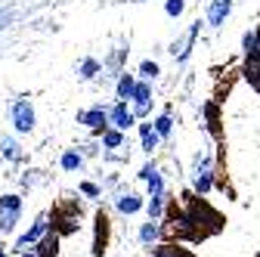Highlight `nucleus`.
Here are the masks:
<instances>
[{"instance_id": "obj_18", "label": "nucleus", "mask_w": 260, "mask_h": 257, "mask_svg": "<svg viewBox=\"0 0 260 257\" xmlns=\"http://www.w3.org/2000/svg\"><path fill=\"white\" fill-rule=\"evenodd\" d=\"M140 137H143V149H146V152L158 149L161 134H158V131H152V124H140Z\"/></svg>"}, {"instance_id": "obj_3", "label": "nucleus", "mask_w": 260, "mask_h": 257, "mask_svg": "<svg viewBox=\"0 0 260 257\" xmlns=\"http://www.w3.org/2000/svg\"><path fill=\"white\" fill-rule=\"evenodd\" d=\"M78 124L90 127L93 134H106L112 121H109V112H106L103 106H93V109H84V112H78Z\"/></svg>"}, {"instance_id": "obj_29", "label": "nucleus", "mask_w": 260, "mask_h": 257, "mask_svg": "<svg viewBox=\"0 0 260 257\" xmlns=\"http://www.w3.org/2000/svg\"><path fill=\"white\" fill-rule=\"evenodd\" d=\"M81 192L90 199H100V186H93V183H81Z\"/></svg>"}, {"instance_id": "obj_8", "label": "nucleus", "mask_w": 260, "mask_h": 257, "mask_svg": "<svg viewBox=\"0 0 260 257\" xmlns=\"http://www.w3.org/2000/svg\"><path fill=\"white\" fill-rule=\"evenodd\" d=\"M199 31H202V22H192L186 35H183L180 41H174V47H171V56H174L177 62H186V56H189V50H192L195 38H199Z\"/></svg>"}, {"instance_id": "obj_22", "label": "nucleus", "mask_w": 260, "mask_h": 257, "mask_svg": "<svg viewBox=\"0 0 260 257\" xmlns=\"http://www.w3.org/2000/svg\"><path fill=\"white\" fill-rule=\"evenodd\" d=\"M149 220H161V214H165V196H149Z\"/></svg>"}, {"instance_id": "obj_16", "label": "nucleus", "mask_w": 260, "mask_h": 257, "mask_svg": "<svg viewBox=\"0 0 260 257\" xmlns=\"http://www.w3.org/2000/svg\"><path fill=\"white\" fill-rule=\"evenodd\" d=\"M134 93H137V78L134 75H121L118 78V100H134Z\"/></svg>"}, {"instance_id": "obj_17", "label": "nucleus", "mask_w": 260, "mask_h": 257, "mask_svg": "<svg viewBox=\"0 0 260 257\" xmlns=\"http://www.w3.org/2000/svg\"><path fill=\"white\" fill-rule=\"evenodd\" d=\"M152 257H195V254L180 245H158V248H152Z\"/></svg>"}, {"instance_id": "obj_1", "label": "nucleus", "mask_w": 260, "mask_h": 257, "mask_svg": "<svg viewBox=\"0 0 260 257\" xmlns=\"http://www.w3.org/2000/svg\"><path fill=\"white\" fill-rule=\"evenodd\" d=\"M189 202H186V211H189V217H192V223H195V230H199L202 236H211V233H217L220 227H223V217L208 205V202H202V199H195V196H186Z\"/></svg>"}, {"instance_id": "obj_7", "label": "nucleus", "mask_w": 260, "mask_h": 257, "mask_svg": "<svg viewBox=\"0 0 260 257\" xmlns=\"http://www.w3.org/2000/svg\"><path fill=\"white\" fill-rule=\"evenodd\" d=\"M53 227L59 230V236L75 233V230H78V208H75V205L56 208V211H53Z\"/></svg>"}, {"instance_id": "obj_28", "label": "nucleus", "mask_w": 260, "mask_h": 257, "mask_svg": "<svg viewBox=\"0 0 260 257\" xmlns=\"http://www.w3.org/2000/svg\"><path fill=\"white\" fill-rule=\"evenodd\" d=\"M205 115H208V127L217 134V109H214V103H208V106H205Z\"/></svg>"}, {"instance_id": "obj_20", "label": "nucleus", "mask_w": 260, "mask_h": 257, "mask_svg": "<svg viewBox=\"0 0 260 257\" xmlns=\"http://www.w3.org/2000/svg\"><path fill=\"white\" fill-rule=\"evenodd\" d=\"M103 146H106V149H121V146H124V131H118V127L106 131V134H103Z\"/></svg>"}, {"instance_id": "obj_21", "label": "nucleus", "mask_w": 260, "mask_h": 257, "mask_svg": "<svg viewBox=\"0 0 260 257\" xmlns=\"http://www.w3.org/2000/svg\"><path fill=\"white\" fill-rule=\"evenodd\" d=\"M81 165H84V158H81V152L69 149V152L62 155V171H69V174H72V171H78Z\"/></svg>"}, {"instance_id": "obj_6", "label": "nucleus", "mask_w": 260, "mask_h": 257, "mask_svg": "<svg viewBox=\"0 0 260 257\" xmlns=\"http://www.w3.org/2000/svg\"><path fill=\"white\" fill-rule=\"evenodd\" d=\"M211 183H214V174H211V155H202L195 158V192L199 196H208L211 192Z\"/></svg>"}, {"instance_id": "obj_25", "label": "nucleus", "mask_w": 260, "mask_h": 257, "mask_svg": "<svg viewBox=\"0 0 260 257\" xmlns=\"http://www.w3.org/2000/svg\"><path fill=\"white\" fill-rule=\"evenodd\" d=\"M146 183H149V196H165V183H161V174H158V171H155Z\"/></svg>"}, {"instance_id": "obj_26", "label": "nucleus", "mask_w": 260, "mask_h": 257, "mask_svg": "<svg viewBox=\"0 0 260 257\" xmlns=\"http://www.w3.org/2000/svg\"><path fill=\"white\" fill-rule=\"evenodd\" d=\"M183 10H186V0H165V13H168V16L177 19Z\"/></svg>"}, {"instance_id": "obj_15", "label": "nucleus", "mask_w": 260, "mask_h": 257, "mask_svg": "<svg viewBox=\"0 0 260 257\" xmlns=\"http://www.w3.org/2000/svg\"><path fill=\"white\" fill-rule=\"evenodd\" d=\"M143 208V196H137V192H127V196L118 199V211L121 214H137Z\"/></svg>"}, {"instance_id": "obj_4", "label": "nucleus", "mask_w": 260, "mask_h": 257, "mask_svg": "<svg viewBox=\"0 0 260 257\" xmlns=\"http://www.w3.org/2000/svg\"><path fill=\"white\" fill-rule=\"evenodd\" d=\"M13 124L19 134H31L35 131V106L28 100H16L13 103Z\"/></svg>"}, {"instance_id": "obj_27", "label": "nucleus", "mask_w": 260, "mask_h": 257, "mask_svg": "<svg viewBox=\"0 0 260 257\" xmlns=\"http://www.w3.org/2000/svg\"><path fill=\"white\" fill-rule=\"evenodd\" d=\"M171 127H174L171 115H161V118H155V131H158L161 137H168V134H171Z\"/></svg>"}, {"instance_id": "obj_11", "label": "nucleus", "mask_w": 260, "mask_h": 257, "mask_svg": "<svg viewBox=\"0 0 260 257\" xmlns=\"http://www.w3.org/2000/svg\"><path fill=\"white\" fill-rule=\"evenodd\" d=\"M230 13H233V0H214V4L208 7V25L211 28H220Z\"/></svg>"}, {"instance_id": "obj_2", "label": "nucleus", "mask_w": 260, "mask_h": 257, "mask_svg": "<svg viewBox=\"0 0 260 257\" xmlns=\"http://www.w3.org/2000/svg\"><path fill=\"white\" fill-rule=\"evenodd\" d=\"M19 214H22L19 196H0V233L4 236H10L19 227Z\"/></svg>"}, {"instance_id": "obj_19", "label": "nucleus", "mask_w": 260, "mask_h": 257, "mask_svg": "<svg viewBox=\"0 0 260 257\" xmlns=\"http://www.w3.org/2000/svg\"><path fill=\"white\" fill-rule=\"evenodd\" d=\"M0 152H4V158H10V162H19V158H22L19 143H16L13 137H4V140H0Z\"/></svg>"}, {"instance_id": "obj_13", "label": "nucleus", "mask_w": 260, "mask_h": 257, "mask_svg": "<svg viewBox=\"0 0 260 257\" xmlns=\"http://www.w3.org/2000/svg\"><path fill=\"white\" fill-rule=\"evenodd\" d=\"M35 254H38V257H56V254H59V236H56V233H47V236L35 245Z\"/></svg>"}, {"instance_id": "obj_14", "label": "nucleus", "mask_w": 260, "mask_h": 257, "mask_svg": "<svg viewBox=\"0 0 260 257\" xmlns=\"http://www.w3.org/2000/svg\"><path fill=\"white\" fill-rule=\"evenodd\" d=\"M161 239V227H158V220H149V223H143L140 227V242L149 248V245H155Z\"/></svg>"}, {"instance_id": "obj_23", "label": "nucleus", "mask_w": 260, "mask_h": 257, "mask_svg": "<svg viewBox=\"0 0 260 257\" xmlns=\"http://www.w3.org/2000/svg\"><path fill=\"white\" fill-rule=\"evenodd\" d=\"M78 75H81L84 81L96 78V75H100V62H96V59H84V62H81V69H78Z\"/></svg>"}, {"instance_id": "obj_5", "label": "nucleus", "mask_w": 260, "mask_h": 257, "mask_svg": "<svg viewBox=\"0 0 260 257\" xmlns=\"http://www.w3.org/2000/svg\"><path fill=\"white\" fill-rule=\"evenodd\" d=\"M47 233H50V217H47V214H41V217H38V220L28 227V233H22V236H19V242H16V251H25L28 245H38V242H41Z\"/></svg>"}, {"instance_id": "obj_30", "label": "nucleus", "mask_w": 260, "mask_h": 257, "mask_svg": "<svg viewBox=\"0 0 260 257\" xmlns=\"http://www.w3.org/2000/svg\"><path fill=\"white\" fill-rule=\"evenodd\" d=\"M0 257H7V248H4V245H0Z\"/></svg>"}, {"instance_id": "obj_12", "label": "nucleus", "mask_w": 260, "mask_h": 257, "mask_svg": "<svg viewBox=\"0 0 260 257\" xmlns=\"http://www.w3.org/2000/svg\"><path fill=\"white\" fill-rule=\"evenodd\" d=\"M149 100H152V87L143 81V84H137V93H134V115L137 118H143V115H149Z\"/></svg>"}, {"instance_id": "obj_24", "label": "nucleus", "mask_w": 260, "mask_h": 257, "mask_svg": "<svg viewBox=\"0 0 260 257\" xmlns=\"http://www.w3.org/2000/svg\"><path fill=\"white\" fill-rule=\"evenodd\" d=\"M140 75H143L146 81H155V78L161 75V69H158V62H152V59H146V62H140Z\"/></svg>"}, {"instance_id": "obj_9", "label": "nucleus", "mask_w": 260, "mask_h": 257, "mask_svg": "<svg viewBox=\"0 0 260 257\" xmlns=\"http://www.w3.org/2000/svg\"><path fill=\"white\" fill-rule=\"evenodd\" d=\"M109 121H112V127H118V131H130L134 127V121H137V115H134V109H127V103H115L112 109H109Z\"/></svg>"}, {"instance_id": "obj_10", "label": "nucleus", "mask_w": 260, "mask_h": 257, "mask_svg": "<svg viewBox=\"0 0 260 257\" xmlns=\"http://www.w3.org/2000/svg\"><path fill=\"white\" fill-rule=\"evenodd\" d=\"M109 245V217L100 211L96 214V233H93V257H103Z\"/></svg>"}]
</instances>
